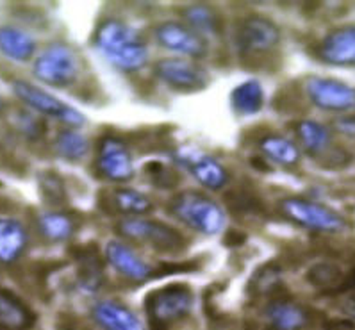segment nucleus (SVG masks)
Returning a JSON list of instances; mask_svg holds the SVG:
<instances>
[{"label": "nucleus", "mask_w": 355, "mask_h": 330, "mask_svg": "<svg viewBox=\"0 0 355 330\" xmlns=\"http://www.w3.org/2000/svg\"><path fill=\"white\" fill-rule=\"evenodd\" d=\"M95 45L114 67L123 71L141 70L148 61V49L138 31L114 18L104 20L98 26Z\"/></svg>", "instance_id": "1"}, {"label": "nucleus", "mask_w": 355, "mask_h": 330, "mask_svg": "<svg viewBox=\"0 0 355 330\" xmlns=\"http://www.w3.org/2000/svg\"><path fill=\"white\" fill-rule=\"evenodd\" d=\"M171 213L179 218L180 222L202 234L214 236L220 234L225 227V213L204 193L182 191L171 200Z\"/></svg>", "instance_id": "2"}, {"label": "nucleus", "mask_w": 355, "mask_h": 330, "mask_svg": "<svg viewBox=\"0 0 355 330\" xmlns=\"http://www.w3.org/2000/svg\"><path fill=\"white\" fill-rule=\"evenodd\" d=\"M34 76L42 82L55 88H67L79 77L80 61L73 49L63 43H54L36 58L33 67Z\"/></svg>", "instance_id": "3"}, {"label": "nucleus", "mask_w": 355, "mask_h": 330, "mask_svg": "<svg viewBox=\"0 0 355 330\" xmlns=\"http://www.w3.org/2000/svg\"><path fill=\"white\" fill-rule=\"evenodd\" d=\"M116 230L123 238L150 245L159 252H180L186 247V238L175 227L166 223L155 222V220H143V218H129L121 220L116 225Z\"/></svg>", "instance_id": "4"}, {"label": "nucleus", "mask_w": 355, "mask_h": 330, "mask_svg": "<svg viewBox=\"0 0 355 330\" xmlns=\"http://www.w3.org/2000/svg\"><path fill=\"white\" fill-rule=\"evenodd\" d=\"M279 209L297 225L316 230V232H336L345 225L343 218L334 211H330L329 207L316 204V202L305 200V198H284V200H280Z\"/></svg>", "instance_id": "5"}, {"label": "nucleus", "mask_w": 355, "mask_h": 330, "mask_svg": "<svg viewBox=\"0 0 355 330\" xmlns=\"http://www.w3.org/2000/svg\"><path fill=\"white\" fill-rule=\"evenodd\" d=\"M146 313L157 323L180 320L191 311L193 293L186 284H170L148 293L145 298Z\"/></svg>", "instance_id": "6"}, {"label": "nucleus", "mask_w": 355, "mask_h": 330, "mask_svg": "<svg viewBox=\"0 0 355 330\" xmlns=\"http://www.w3.org/2000/svg\"><path fill=\"white\" fill-rule=\"evenodd\" d=\"M280 42V29L270 18L252 15L238 24L236 43L241 54L259 55L273 51Z\"/></svg>", "instance_id": "7"}, {"label": "nucleus", "mask_w": 355, "mask_h": 330, "mask_svg": "<svg viewBox=\"0 0 355 330\" xmlns=\"http://www.w3.org/2000/svg\"><path fill=\"white\" fill-rule=\"evenodd\" d=\"M15 95L20 98L24 104L33 107L34 111L45 114V116H54L67 123L70 127H80L84 123V116L77 111V109L70 107L68 104L55 98L51 93L43 92V89L36 88L31 82L26 80H15L13 82Z\"/></svg>", "instance_id": "8"}, {"label": "nucleus", "mask_w": 355, "mask_h": 330, "mask_svg": "<svg viewBox=\"0 0 355 330\" xmlns=\"http://www.w3.org/2000/svg\"><path fill=\"white\" fill-rule=\"evenodd\" d=\"M305 93L314 105L325 111H354L355 88L341 80L329 77H309L305 82Z\"/></svg>", "instance_id": "9"}, {"label": "nucleus", "mask_w": 355, "mask_h": 330, "mask_svg": "<svg viewBox=\"0 0 355 330\" xmlns=\"http://www.w3.org/2000/svg\"><path fill=\"white\" fill-rule=\"evenodd\" d=\"M95 166L102 177L116 182H125L134 177L132 155L125 143L114 136H104L101 139Z\"/></svg>", "instance_id": "10"}, {"label": "nucleus", "mask_w": 355, "mask_h": 330, "mask_svg": "<svg viewBox=\"0 0 355 330\" xmlns=\"http://www.w3.org/2000/svg\"><path fill=\"white\" fill-rule=\"evenodd\" d=\"M155 76L177 92H198L207 86V71L186 59H161L154 68Z\"/></svg>", "instance_id": "11"}, {"label": "nucleus", "mask_w": 355, "mask_h": 330, "mask_svg": "<svg viewBox=\"0 0 355 330\" xmlns=\"http://www.w3.org/2000/svg\"><path fill=\"white\" fill-rule=\"evenodd\" d=\"M155 40L168 51L189 58H204L207 54V42L202 34L179 21H164L155 27Z\"/></svg>", "instance_id": "12"}, {"label": "nucleus", "mask_w": 355, "mask_h": 330, "mask_svg": "<svg viewBox=\"0 0 355 330\" xmlns=\"http://www.w3.org/2000/svg\"><path fill=\"white\" fill-rule=\"evenodd\" d=\"M322 61L336 67H355V26H343L329 33L318 46Z\"/></svg>", "instance_id": "13"}, {"label": "nucleus", "mask_w": 355, "mask_h": 330, "mask_svg": "<svg viewBox=\"0 0 355 330\" xmlns=\"http://www.w3.org/2000/svg\"><path fill=\"white\" fill-rule=\"evenodd\" d=\"M179 159L189 166V172L207 189H222L229 182V173L216 159L202 152L182 148Z\"/></svg>", "instance_id": "14"}, {"label": "nucleus", "mask_w": 355, "mask_h": 330, "mask_svg": "<svg viewBox=\"0 0 355 330\" xmlns=\"http://www.w3.org/2000/svg\"><path fill=\"white\" fill-rule=\"evenodd\" d=\"M71 255L77 263V279L86 291L95 293L104 280V261L96 245H83L71 248Z\"/></svg>", "instance_id": "15"}, {"label": "nucleus", "mask_w": 355, "mask_h": 330, "mask_svg": "<svg viewBox=\"0 0 355 330\" xmlns=\"http://www.w3.org/2000/svg\"><path fill=\"white\" fill-rule=\"evenodd\" d=\"M105 255L111 266L120 272L121 275H125L127 279L136 280V282H143V280L150 279L152 270L143 263V259L129 247L121 245L120 241H109L107 248H105Z\"/></svg>", "instance_id": "16"}, {"label": "nucleus", "mask_w": 355, "mask_h": 330, "mask_svg": "<svg viewBox=\"0 0 355 330\" xmlns=\"http://www.w3.org/2000/svg\"><path fill=\"white\" fill-rule=\"evenodd\" d=\"M29 234L24 223L15 218L0 216V263L13 264L27 248Z\"/></svg>", "instance_id": "17"}, {"label": "nucleus", "mask_w": 355, "mask_h": 330, "mask_svg": "<svg viewBox=\"0 0 355 330\" xmlns=\"http://www.w3.org/2000/svg\"><path fill=\"white\" fill-rule=\"evenodd\" d=\"M96 323L105 330H145L138 316L118 302H101L93 309Z\"/></svg>", "instance_id": "18"}, {"label": "nucleus", "mask_w": 355, "mask_h": 330, "mask_svg": "<svg viewBox=\"0 0 355 330\" xmlns=\"http://www.w3.org/2000/svg\"><path fill=\"white\" fill-rule=\"evenodd\" d=\"M268 323L275 330H300L307 325V313L288 298H275L266 307Z\"/></svg>", "instance_id": "19"}, {"label": "nucleus", "mask_w": 355, "mask_h": 330, "mask_svg": "<svg viewBox=\"0 0 355 330\" xmlns=\"http://www.w3.org/2000/svg\"><path fill=\"white\" fill-rule=\"evenodd\" d=\"M34 316L24 302L13 293L0 289V327L9 330H26L33 325Z\"/></svg>", "instance_id": "20"}, {"label": "nucleus", "mask_w": 355, "mask_h": 330, "mask_svg": "<svg viewBox=\"0 0 355 330\" xmlns=\"http://www.w3.org/2000/svg\"><path fill=\"white\" fill-rule=\"evenodd\" d=\"M36 51V42L17 27H0V52L13 61H29Z\"/></svg>", "instance_id": "21"}, {"label": "nucleus", "mask_w": 355, "mask_h": 330, "mask_svg": "<svg viewBox=\"0 0 355 330\" xmlns=\"http://www.w3.org/2000/svg\"><path fill=\"white\" fill-rule=\"evenodd\" d=\"M305 279L320 291L341 293L345 289L347 273L336 263H316L307 270Z\"/></svg>", "instance_id": "22"}, {"label": "nucleus", "mask_w": 355, "mask_h": 330, "mask_svg": "<svg viewBox=\"0 0 355 330\" xmlns=\"http://www.w3.org/2000/svg\"><path fill=\"white\" fill-rule=\"evenodd\" d=\"M105 200L111 202L109 205V213L116 211L121 214H129V216H141V214L150 213L154 209L150 198L145 197L143 193L136 191V189H114L113 195Z\"/></svg>", "instance_id": "23"}, {"label": "nucleus", "mask_w": 355, "mask_h": 330, "mask_svg": "<svg viewBox=\"0 0 355 330\" xmlns=\"http://www.w3.org/2000/svg\"><path fill=\"white\" fill-rule=\"evenodd\" d=\"M40 232L51 241H67L77 229V220L63 211H51L38 218Z\"/></svg>", "instance_id": "24"}, {"label": "nucleus", "mask_w": 355, "mask_h": 330, "mask_svg": "<svg viewBox=\"0 0 355 330\" xmlns=\"http://www.w3.org/2000/svg\"><path fill=\"white\" fill-rule=\"evenodd\" d=\"M230 104L239 114L259 113L264 104V92L257 80H247L239 84L238 88L230 93Z\"/></svg>", "instance_id": "25"}, {"label": "nucleus", "mask_w": 355, "mask_h": 330, "mask_svg": "<svg viewBox=\"0 0 355 330\" xmlns=\"http://www.w3.org/2000/svg\"><path fill=\"white\" fill-rule=\"evenodd\" d=\"M261 152H263L266 157H270L272 161L279 164H284V166H291V164H297L298 159H300V150L298 146L288 138H282V136H266V138L261 139Z\"/></svg>", "instance_id": "26"}, {"label": "nucleus", "mask_w": 355, "mask_h": 330, "mask_svg": "<svg viewBox=\"0 0 355 330\" xmlns=\"http://www.w3.org/2000/svg\"><path fill=\"white\" fill-rule=\"evenodd\" d=\"M297 136L309 154H323L329 148L330 132L325 125L313 120H302L297 123Z\"/></svg>", "instance_id": "27"}, {"label": "nucleus", "mask_w": 355, "mask_h": 330, "mask_svg": "<svg viewBox=\"0 0 355 330\" xmlns=\"http://www.w3.org/2000/svg\"><path fill=\"white\" fill-rule=\"evenodd\" d=\"M54 150L59 157L67 161H80L89 152V141L84 134L77 130H63L55 138Z\"/></svg>", "instance_id": "28"}, {"label": "nucleus", "mask_w": 355, "mask_h": 330, "mask_svg": "<svg viewBox=\"0 0 355 330\" xmlns=\"http://www.w3.org/2000/svg\"><path fill=\"white\" fill-rule=\"evenodd\" d=\"M182 17H184V20H188L191 29L197 31L198 34H216L222 27V20H220L216 11L205 4L189 6L182 11Z\"/></svg>", "instance_id": "29"}, {"label": "nucleus", "mask_w": 355, "mask_h": 330, "mask_svg": "<svg viewBox=\"0 0 355 330\" xmlns=\"http://www.w3.org/2000/svg\"><path fill=\"white\" fill-rule=\"evenodd\" d=\"M40 195L46 204L59 205L67 204V188H64L63 179L55 172H43L38 177Z\"/></svg>", "instance_id": "30"}, {"label": "nucleus", "mask_w": 355, "mask_h": 330, "mask_svg": "<svg viewBox=\"0 0 355 330\" xmlns=\"http://www.w3.org/2000/svg\"><path fill=\"white\" fill-rule=\"evenodd\" d=\"M280 264L277 263H266L264 266H261L257 272L252 275L250 280V289L252 293H261V295H266V293H275L277 288L280 286Z\"/></svg>", "instance_id": "31"}, {"label": "nucleus", "mask_w": 355, "mask_h": 330, "mask_svg": "<svg viewBox=\"0 0 355 330\" xmlns=\"http://www.w3.org/2000/svg\"><path fill=\"white\" fill-rule=\"evenodd\" d=\"M225 202L230 209L238 214H255L263 213V202L255 197L254 193L247 189H236L225 195Z\"/></svg>", "instance_id": "32"}, {"label": "nucleus", "mask_w": 355, "mask_h": 330, "mask_svg": "<svg viewBox=\"0 0 355 330\" xmlns=\"http://www.w3.org/2000/svg\"><path fill=\"white\" fill-rule=\"evenodd\" d=\"M145 173L148 175L150 182L157 188L164 189H173L179 184V173L173 170L171 166H166L163 163H157V161H152L145 166Z\"/></svg>", "instance_id": "33"}, {"label": "nucleus", "mask_w": 355, "mask_h": 330, "mask_svg": "<svg viewBox=\"0 0 355 330\" xmlns=\"http://www.w3.org/2000/svg\"><path fill=\"white\" fill-rule=\"evenodd\" d=\"M17 127L18 130L29 136V138H38L43 132V121H40L38 118H33L27 113H17Z\"/></svg>", "instance_id": "34"}, {"label": "nucleus", "mask_w": 355, "mask_h": 330, "mask_svg": "<svg viewBox=\"0 0 355 330\" xmlns=\"http://www.w3.org/2000/svg\"><path fill=\"white\" fill-rule=\"evenodd\" d=\"M334 129L345 136L355 138V116H341L334 121Z\"/></svg>", "instance_id": "35"}, {"label": "nucleus", "mask_w": 355, "mask_h": 330, "mask_svg": "<svg viewBox=\"0 0 355 330\" xmlns=\"http://www.w3.org/2000/svg\"><path fill=\"white\" fill-rule=\"evenodd\" d=\"M245 241H247V234H245V232H239V230H229L225 234V238H223V243L230 248L241 247Z\"/></svg>", "instance_id": "36"}, {"label": "nucleus", "mask_w": 355, "mask_h": 330, "mask_svg": "<svg viewBox=\"0 0 355 330\" xmlns=\"http://www.w3.org/2000/svg\"><path fill=\"white\" fill-rule=\"evenodd\" d=\"M329 330H355V325H354V323H348V322L330 323Z\"/></svg>", "instance_id": "37"}, {"label": "nucleus", "mask_w": 355, "mask_h": 330, "mask_svg": "<svg viewBox=\"0 0 355 330\" xmlns=\"http://www.w3.org/2000/svg\"><path fill=\"white\" fill-rule=\"evenodd\" d=\"M6 109V102L2 101V98H0V113H2V111H4Z\"/></svg>", "instance_id": "38"}]
</instances>
